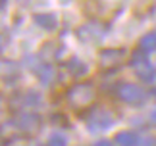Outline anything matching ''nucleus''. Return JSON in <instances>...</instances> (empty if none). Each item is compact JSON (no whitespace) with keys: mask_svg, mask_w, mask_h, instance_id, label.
I'll return each mask as SVG.
<instances>
[{"mask_svg":"<svg viewBox=\"0 0 156 146\" xmlns=\"http://www.w3.org/2000/svg\"><path fill=\"white\" fill-rule=\"evenodd\" d=\"M87 125H89V129H91L93 133L106 131V129H110V127L114 125V117L110 115V112H106V109H94V112L89 115Z\"/></svg>","mask_w":156,"mask_h":146,"instance_id":"nucleus-4","label":"nucleus"},{"mask_svg":"<svg viewBox=\"0 0 156 146\" xmlns=\"http://www.w3.org/2000/svg\"><path fill=\"white\" fill-rule=\"evenodd\" d=\"M122 56H123V52H122V50H118V52H114V50H104V52H102V56H100V60H102L104 64L110 65V64H116Z\"/></svg>","mask_w":156,"mask_h":146,"instance_id":"nucleus-11","label":"nucleus"},{"mask_svg":"<svg viewBox=\"0 0 156 146\" xmlns=\"http://www.w3.org/2000/svg\"><path fill=\"white\" fill-rule=\"evenodd\" d=\"M104 29L98 25V23H87L79 29V36L81 40H87V42H94V40H100L102 39Z\"/></svg>","mask_w":156,"mask_h":146,"instance_id":"nucleus-6","label":"nucleus"},{"mask_svg":"<svg viewBox=\"0 0 156 146\" xmlns=\"http://www.w3.org/2000/svg\"><path fill=\"white\" fill-rule=\"evenodd\" d=\"M37 73H39L41 83H43V85H48L54 79V68H52V65H41V68L37 69Z\"/></svg>","mask_w":156,"mask_h":146,"instance_id":"nucleus-10","label":"nucleus"},{"mask_svg":"<svg viewBox=\"0 0 156 146\" xmlns=\"http://www.w3.org/2000/svg\"><path fill=\"white\" fill-rule=\"evenodd\" d=\"M0 146H4V144H2V135H0Z\"/></svg>","mask_w":156,"mask_h":146,"instance_id":"nucleus-17","label":"nucleus"},{"mask_svg":"<svg viewBox=\"0 0 156 146\" xmlns=\"http://www.w3.org/2000/svg\"><path fill=\"white\" fill-rule=\"evenodd\" d=\"M151 123L156 125V109H152V112H151Z\"/></svg>","mask_w":156,"mask_h":146,"instance_id":"nucleus-15","label":"nucleus"},{"mask_svg":"<svg viewBox=\"0 0 156 146\" xmlns=\"http://www.w3.org/2000/svg\"><path fill=\"white\" fill-rule=\"evenodd\" d=\"M139 46H141V50H145L147 54H148V52H156V33L145 35V36L139 40Z\"/></svg>","mask_w":156,"mask_h":146,"instance_id":"nucleus-9","label":"nucleus"},{"mask_svg":"<svg viewBox=\"0 0 156 146\" xmlns=\"http://www.w3.org/2000/svg\"><path fill=\"white\" fill-rule=\"evenodd\" d=\"M16 123H17V129L23 133H35L41 125V117L33 112H27V113H21Z\"/></svg>","mask_w":156,"mask_h":146,"instance_id":"nucleus-5","label":"nucleus"},{"mask_svg":"<svg viewBox=\"0 0 156 146\" xmlns=\"http://www.w3.org/2000/svg\"><path fill=\"white\" fill-rule=\"evenodd\" d=\"M6 8V0H0V12H2Z\"/></svg>","mask_w":156,"mask_h":146,"instance_id":"nucleus-16","label":"nucleus"},{"mask_svg":"<svg viewBox=\"0 0 156 146\" xmlns=\"http://www.w3.org/2000/svg\"><path fill=\"white\" fill-rule=\"evenodd\" d=\"M131 65L135 69V75L145 83H154L156 79V69L154 65L147 60V52L145 50H137L133 56H131Z\"/></svg>","mask_w":156,"mask_h":146,"instance_id":"nucleus-2","label":"nucleus"},{"mask_svg":"<svg viewBox=\"0 0 156 146\" xmlns=\"http://www.w3.org/2000/svg\"><path fill=\"white\" fill-rule=\"evenodd\" d=\"M69 71L73 73V75H83V73H87V64H83V62H79V60H73V62H71L69 65Z\"/></svg>","mask_w":156,"mask_h":146,"instance_id":"nucleus-12","label":"nucleus"},{"mask_svg":"<svg viewBox=\"0 0 156 146\" xmlns=\"http://www.w3.org/2000/svg\"><path fill=\"white\" fill-rule=\"evenodd\" d=\"M116 144L119 146H137L139 144V137L133 131H119L116 135Z\"/></svg>","mask_w":156,"mask_h":146,"instance_id":"nucleus-8","label":"nucleus"},{"mask_svg":"<svg viewBox=\"0 0 156 146\" xmlns=\"http://www.w3.org/2000/svg\"><path fill=\"white\" fill-rule=\"evenodd\" d=\"M66 144H68V138L62 133H52L48 138V146H66Z\"/></svg>","mask_w":156,"mask_h":146,"instance_id":"nucleus-13","label":"nucleus"},{"mask_svg":"<svg viewBox=\"0 0 156 146\" xmlns=\"http://www.w3.org/2000/svg\"><path fill=\"white\" fill-rule=\"evenodd\" d=\"M35 23H37L39 27L46 29V31H52V29H56L58 19H56L54 14H35Z\"/></svg>","mask_w":156,"mask_h":146,"instance_id":"nucleus-7","label":"nucleus"},{"mask_svg":"<svg viewBox=\"0 0 156 146\" xmlns=\"http://www.w3.org/2000/svg\"><path fill=\"white\" fill-rule=\"evenodd\" d=\"M93 146H114L110 141H98V142H94Z\"/></svg>","mask_w":156,"mask_h":146,"instance_id":"nucleus-14","label":"nucleus"},{"mask_svg":"<svg viewBox=\"0 0 156 146\" xmlns=\"http://www.w3.org/2000/svg\"><path fill=\"white\" fill-rule=\"evenodd\" d=\"M118 96H119V100L127 102V104H133V106L135 104H143L145 98H147L145 90L135 83H122L118 87Z\"/></svg>","mask_w":156,"mask_h":146,"instance_id":"nucleus-3","label":"nucleus"},{"mask_svg":"<svg viewBox=\"0 0 156 146\" xmlns=\"http://www.w3.org/2000/svg\"><path fill=\"white\" fill-rule=\"evenodd\" d=\"M93 100H94V87L91 83H77L68 92V102H69V106L75 108V109L87 108Z\"/></svg>","mask_w":156,"mask_h":146,"instance_id":"nucleus-1","label":"nucleus"}]
</instances>
